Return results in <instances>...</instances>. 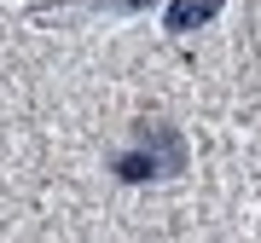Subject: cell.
Here are the masks:
<instances>
[{
    "label": "cell",
    "mask_w": 261,
    "mask_h": 243,
    "mask_svg": "<svg viewBox=\"0 0 261 243\" xmlns=\"http://www.w3.org/2000/svg\"><path fill=\"white\" fill-rule=\"evenodd\" d=\"M192 168V145L174 122H134V145L111 157V174L122 186H163V179H180Z\"/></svg>",
    "instance_id": "1"
},
{
    "label": "cell",
    "mask_w": 261,
    "mask_h": 243,
    "mask_svg": "<svg viewBox=\"0 0 261 243\" xmlns=\"http://www.w3.org/2000/svg\"><path fill=\"white\" fill-rule=\"evenodd\" d=\"M221 6H226V0H168V6H163V29H168V35H197L203 23L221 18Z\"/></svg>",
    "instance_id": "2"
}]
</instances>
